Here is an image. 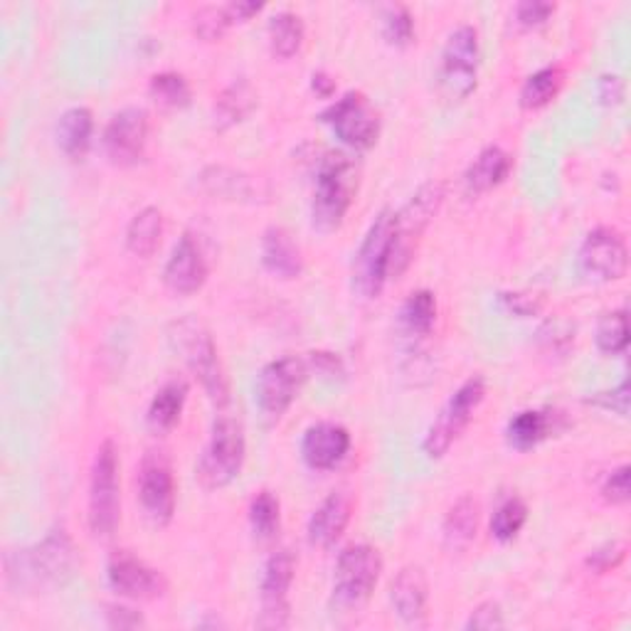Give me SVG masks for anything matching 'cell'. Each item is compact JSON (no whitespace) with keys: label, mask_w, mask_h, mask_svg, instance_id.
<instances>
[{"label":"cell","mask_w":631,"mask_h":631,"mask_svg":"<svg viewBox=\"0 0 631 631\" xmlns=\"http://www.w3.org/2000/svg\"><path fill=\"white\" fill-rule=\"evenodd\" d=\"M562 79H565V75H562L558 65H550V67H543V70L533 72L521 87V107L528 111L548 107L550 101L558 97Z\"/></svg>","instance_id":"cell-32"},{"label":"cell","mask_w":631,"mask_h":631,"mask_svg":"<svg viewBox=\"0 0 631 631\" xmlns=\"http://www.w3.org/2000/svg\"><path fill=\"white\" fill-rule=\"evenodd\" d=\"M257 89L247 79H235L233 85L223 89L213 107V124L217 131H227L233 126L243 124L252 111L257 109Z\"/></svg>","instance_id":"cell-24"},{"label":"cell","mask_w":631,"mask_h":631,"mask_svg":"<svg viewBox=\"0 0 631 631\" xmlns=\"http://www.w3.org/2000/svg\"><path fill=\"white\" fill-rule=\"evenodd\" d=\"M481 65L479 32L472 26H459L444 42L440 87L446 99L462 101L476 89Z\"/></svg>","instance_id":"cell-10"},{"label":"cell","mask_w":631,"mask_h":631,"mask_svg":"<svg viewBox=\"0 0 631 631\" xmlns=\"http://www.w3.org/2000/svg\"><path fill=\"white\" fill-rule=\"evenodd\" d=\"M139 499L144 513L154 525H168L176 513V479L168 459L148 452L139 469Z\"/></svg>","instance_id":"cell-15"},{"label":"cell","mask_w":631,"mask_h":631,"mask_svg":"<svg viewBox=\"0 0 631 631\" xmlns=\"http://www.w3.org/2000/svg\"><path fill=\"white\" fill-rule=\"evenodd\" d=\"M501 304L506 306V312H511L513 316L519 318H528L535 316L543 308V296L541 294H531V292H503L501 294Z\"/></svg>","instance_id":"cell-44"},{"label":"cell","mask_w":631,"mask_h":631,"mask_svg":"<svg viewBox=\"0 0 631 631\" xmlns=\"http://www.w3.org/2000/svg\"><path fill=\"white\" fill-rule=\"evenodd\" d=\"M168 341L183 358V363L188 365L190 373L198 377L203 390L210 397V403L220 410L227 407L229 381L208 326L195 316H180L168 326Z\"/></svg>","instance_id":"cell-2"},{"label":"cell","mask_w":631,"mask_h":631,"mask_svg":"<svg viewBox=\"0 0 631 631\" xmlns=\"http://www.w3.org/2000/svg\"><path fill=\"white\" fill-rule=\"evenodd\" d=\"M312 365L316 368V373H321L324 377H343L346 375V368H343V363L338 355L334 353H312Z\"/></svg>","instance_id":"cell-49"},{"label":"cell","mask_w":631,"mask_h":631,"mask_svg":"<svg viewBox=\"0 0 631 631\" xmlns=\"http://www.w3.org/2000/svg\"><path fill=\"white\" fill-rule=\"evenodd\" d=\"M602 493H604V501L612 503V506H624V503H629V499H631V469L627 464L614 469V472L607 476Z\"/></svg>","instance_id":"cell-41"},{"label":"cell","mask_w":631,"mask_h":631,"mask_svg":"<svg viewBox=\"0 0 631 631\" xmlns=\"http://www.w3.org/2000/svg\"><path fill=\"white\" fill-rule=\"evenodd\" d=\"M247 442L245 430L235 417H220L213 427L210 444L205 446L198 464L200 484L215 491L233 484L245 466Z\"/></svg>","instance_id":"cell-7"},{"label":"cell","mask_w":631,"mask_h":631,"mask_svg":"<svg viewBox=\"0 0 631 631\" xmlns=\"http://www.w3.org/2000/svg\"><path fill=\"white\" fill-rule=\"evenodd\" d=\"M151 97L158 101L160 107L168 109H186L193 101V89L188 85V79L178 72H160L151 77V85H148Z\"/></svg>","instance_id":"cell-35"},{"label":"cell","mask_w":631,"mask_h":631,"mask_svg":"<svg viewBox=\"0 0 631 631\" xmlns=\"http://www.w3.org/2000/svg\"><path fill=\"white\" fill-rule=\"evenodd\" d=\"M479 531V503L472 496H462L444 519V545L452 553H464L474 543Z\"/></svg>","instance_id":"cell-27"},{"label":"cell","mask_w":631,"mask_h":631,"mask_svg":"<svg viewBox=\"0 0 631 631\" xmlns=\"http://www.w3.org/2000/svg\"><path fill=\"white\" fill-rule=\"evenodd\" d=\"M262 8H264V3H257V0H233V3L225 6L227 18H229V22H233V26H235V22H245L252 16H257Z\"/></svg>","instance_id":"cell-50"},{"label":"cell","mask_w":631,"mask_h":631,"mask_svg":"<svg viewBox=\"0 0 631 631\" xmlns=\"http://www.w3.org/2000/svg\"><path fill=\"white\" fill-rule=\"evenodd\" d=\"M312 89L316 91L321 99H331V97H334V91H336V79L331 77V75H326V72H314Z\"/></svg>","instance_id":"cell-51"},{"label":"cell","mask_w":631,"mask_h":631,"mask_svg":"<svg viewBox=\"0 0 631 631\" xmlns=\"http://www.w3.org/2000/svg\"><path fill=\"white\" fill-rule=\"evenodd\" d=\"M107 624L109 629H141L146 627V619L141 612L131 610L124 604H109L107 607Z\"/></svg>","instance_id":"cell-48"},{"label":"cell","mask_w":631,"mask_h":631,"mask_svg":"<svg viewBox=\"0 0 631 631\" xmlns=\"http://www.w3.org/2000/svg\"><path fill=\"white\" fill-rule=\"evenodd\" d=\"M358 193V168L353 158L341 151H328L318 160L316 188L312 200V223L321 233H334L346 220Z\"/></svg>","instance_id":"cell-3"},{"label":"cell","mask_w":631,"mask_h":631,"mask_svg":"<svg viewBox=\"0 0 631 631\" xmlns=\"http://www.w3.org/2000/svg\"><path fill=\"white\" fill-rule=\"evenodd\" d=\"M486 397V381L481 375L469 377V381L456 390L427 430V437L422 442V450L430 459H442L452 450V444L462 437V432L472 422L476 407L484 403Z\"/></svg>","instance_id":"cell-8"},{"label":"cell","mask_w":631,"mask_h":631,"mask_svg":"<svg viewBox=\"0 0 631 631\" xmlns=\"http://www.w3.org/2000/svg\"><path fill=\"white\" fill-rule=\"evenodd\" d=\"M200 183L205 190L223 200H247L255 195V186H252V180L245 174H237V170H229L223 166L203 170Z\"/></svg>","instance_id":"cell-34"},{"label":"cell","mask_w":631,"mask_h":631,"mask_svg":"<svg viewBox=\"0 0 631 631\" xmlns=\"http://www.w3.org/2000/svg\"><path fill=\"white\" fill-rule=\"evenodd\" d=\"M148 114L141 107H126L111 117L105 129V151L114 166H136L146 154Z\"/></svg>","instance_id":"cell-17"},{"label":"cell","mask_w":631,"mask_h":631,"mask_svg":"<svg viewBox=\"0 0 631 631\" xmlns=\"http://www.w3.org/2000/svg\"><path fill=\"white\" fill-rule=\"evenodd\" d=\"M629 400H631V387L629 381H624L614 390H604V393H594L592 397H588V405L602 407L607 412H617L619 417L629 415Z\"/></svg>","instance_id":"cell-42"},{"label":"cell","mask_w":631,"mask_h":631,"mask_svg":"<svg viewBox=\"0 0 631 631\" xmlns=\"http://www.w3.org/2000/svg\"><path fill=\"white\" fill-rule=\"evenodd\" d=\"M229 26H233V22H229V18H227L225 6H205V8H200L198 13H195V22H193L195 36H198L205 42L220 40Z\"/></svg>","instance_id":"cell-40"},{"label":"cell","mask_w":631,"mask_h":631,"mask_svg":"<svg viewBox=\"0 0 631 631\" xmlns=\"http://www.w3.org/2000/svg\"><path fill=\"white\" fill-rule=\"evenodd\" d=\"M555 13V3H545V0H523L515 8V20L523 28H541Z\"/></svg>","instance_id":"cell-45"},{"label":"cell","mask_w":631,"mask_h":631,"mask_svg":"<svg viewBox=\"0 0 631 631\" xmlns=\"http://www.w3.org/2000/svg\"><path fill=\"white\" fill-rule=\"evenodd\" d=\"M594 341H597V348H600L604 355H619V353L627 351L629 328H627L624 308L604 314L600 321H597Z\"/></svg>","instance_id":"cell-36"},{"label":"cell","mask_w":631,"mask_h":631,"mask_svg":"<svg viewBox=\"0 0 631 631\" xmlns=\"http://www.w3.org/2000/svg\"><path fill=\"white\" fill-rule=\"evenodd\" d=\"M469 631H493V629H503L506 622H503V612L499 602H484L479 604L476 610L472 612V617L466 619L464 624Z\"/></svg>","instance_id":"cell-46"},{"label":"cell","mask_w":631,"mask_h":631,"mask_svg":"<svg viewBox=\"0 0 631 631\" xmlns=\"http://www.w3.org/2000/svg\"><path fill=\"white\" fill-rule=\"evenodd\" d=\"M188 400V383L186 381H170L158 390L156 397L148 405V427L156 434H166L178 424L183 407H186Z\"/></svg>","instance_id":"cell-26"},{"label":"cell","mask_w":631,"mask_h":631,"mask_svg":"<svg viewBox=\"0 0 631 631\" xmlns=\"http://www.w3.org/2000/svg\"><path fill=\"white\" fill-rule=\"evenodd\" d=\"M91 134H95V117H91V111L87 107H72L57 121L55 139L65 156L79 160L89 151Z\"/></svg>","instance_id":"cell-25"},{"label":"cell","mask_w":631,"mask_h":631,"mask_svg":"<svg viewBox=\"0 0 631 631\" xmlns=\"http://www.w3.org/2000/svg\"><path fill=\"white\" fill-rule=\"evenodd\" d=\"M395 213L383 210L375 217L365 233L363 243L353 259V292L363 298L381 296L385 282L390 279V249H393Z\"/></svg>","instance_id":"cell-6"},{"label":"cell","mask_w":631,"mask_h":631,"mask_svg":"<svg viewBox=\"0 0 631 631\" xmlns=\"http://www.w3.org/2000/svg\"><path fill=\"white\" fill-rule=\"evenodd\" d=\"M390 602L407 627H422L427 622L430 584L420 565H407L397 572L393 584H390Z\"/></svg>","instance_id":"cell-20"},{"label":"cell","mask_w":631,"mask_h":631,"mask_svg":"<svg viewBox=\"0 0 631 631\" xmlns=\"http://www.w3.org/2000/svg\"><path fill=\"white\" fill-rule=\"evenodd\" d=\"M296 575V558L292 550H277L272 553L267 565H264L262 575V612L257 619L259 629H284L289 627L292 619V604H289V590Z\"/></svg>","instance_id":"cell-13"},{"label":"cell","mask_w":631,"mask_h":631,"mask_svg":"<svg viewBox=\"0 0 631 631\" xmlns=\"http://www.w3.org/2000/svg\"><path fill=\"white\" fill-rule=\"evenodd\" d=\"M119 450L111 440L101 442L89 479V531L95 538H111L121 519Z\"/></svg>","instance_id":"cell-5"},{"label":"cell","mask_w":631,"mask_h":631,"mask_svg":"<svg viewBox=\"0 0 631 631\" xmlns=\"http://www.w3.org/2000/svg\"><path fill=\"white\" fill-rule=\"evenodd\" d=\"M580 269L588 279L617 282L629 269V249L624 237L612 227H597L580 247Z\"/></svg>","instance_id":"cell-16"},{"label":"cell","mask_w":631,"mask_h":631,"mask_svg":"<svg viewBox=\"0 0 631 631\" xmlns=\"http://www.w3.org/2000/svg\"><path fill=\"white\" fill-rule=\"evenodd\" d=\"M444 198V180H427L422 183L417 193L403 205V210L395 213L393 249H390V279H400L407 272L424 229L430 227L434 215L440 213Z\"/></svg>","instance_id":"cell-4"},{"label":"cell","mask_w":631,"mask_h":631,"mask_svg":"<svg viewBox=\"0 0 631 631\" xmlns=\"http://www.w3.org/2000/svg\"><path fill=\"white\" fill-rule=\"evenodd\" d=\"M528 521V506L525 501L513 496L509 501H503L499 511L493 513V521H491V535L496 538L501 543H509L513 541L515 535L523 531V525Z\"/></svg>","instance_id":"cell-37"},{"label":"cell","mask_w":631,"mask_h":631,"mask_svg":"<svg viewBox=\"0 0 631 631\" xmlns=\"http://www.w3.org/2000/svg\"><path fill=\"white\" fill-rule=\"evenodd\" d=\"M624 555H627L624 543H617V541L604 543L602 548L592 550V553L588 555V568L592 572H597V575H602V572H610V570L622 565Z\"/></svg>","instance_id":"cell-43"},{"label":"cell","mask_w":631,"mask_h":631,"mask_svg":"<svg viewBox=\"0 0 631 631\" xmlns=\"http://www.w3.org/2000/svg\"><path fill=\"white\" fill-rule=\"evenodd\" d=\"M550 430H553V420L543 410H523L515 415L506 427V440L519 452H528L541 444Z\"/></svg>","instance_id":"cell-29"},{"label":"cell","mask_w":631,"mask_h":631,"mask_svg":"<svg viewBox=\"0 0 631 631\" xmlns=\"http://www.w3.org/2000/svg\"><path fill=\"white\" fill-rule=\"evenodd\" d=\"M538 343L548 355H565L572 346H575V326L568 321L555 318L538 331Z\"/></svg>","instance_id":"cell-39"},{"label":"cell","mask_w":631,"mask_h":631,"mask_svg":"<svg viewBox=\"0 0 631 631\" xmlns=\"http://www.w3.org/2000/svg\"><path fill=\"white\" fill-rule=\"evenodd\" d=\"M351 452V432L336 422H318L304 432L302 456L314 472H331Z\"/></svg>","instance_id":"cell-18"},{"label":"cell","mask_w":631,"mask_h":631,"mask_svg":"<svg viewBox=\"0 0 631 631\" xmlns=\"http://www.w3.org/2000/svg\"><path fill=\"white\" fill-rule=\"evenodd\" d=\"M304 20L289 10H282V13L274 16L267 26V38H269V50L279 60H289L304 45Z\"/></svg>","instance_id":"cell-30"},{"label":"cell","mask_w":631,"mask_h":631,"mask_svg":"<svg viewBox=\"0 0 631 631\" xmlns=\"http://www.w3.org/2000/svg\"><path fill=\"white\" fill-rule=\"evenodd\" d=\"M597 95L604 107H619L627 97V85L619 75H602L600 85H597Z\"/></svg>","instance_id":"cell-47"},{"label":"cell","mask_w":631,"mask_h":631,"mask_svg":"<svg viewBox=\"0 0 631 631\" xmlns=\"http://www.w3.org/2000/svg\"><path fill=\"white\" fill-rule=\"evenodd\" d=\"M249 528L259 543H272L282 528V506L272 491H259L249 503Z\"/></svg>","instance_id":"cell-33"},{"label":"cell","mask_w":631,"mask_h":631,"mask_svg":"<svg viewBox=\"0 0 631 631\" xmlns=\"http://www.w3.org/2000/svg\"><path fill=\"white\" fill-rule=\"evenodd\" d=\"M164 237V215L158 208H144L131 217L129 227H126V247L136 257H154Z\"/></svg>","instance_id":"cell-28"},{"label":"cell","mask_w":631,"mask_h":631,"mask_svg":"<svg viewBox=\"0 0 631 631\" xmlns=\"http://www.w3.org/2000/svg\"><path fill=\"white\" fill-rule=\"evenodd\" d=\"M351 513H353V501L346 491H334L321 501V506L314 511L312 521H308V543L314 548H334L346 528L351 523Z\"/></svg>","instance_id":"cell-21"},{"label":"cell","mask_w":631,"mask_h":631,"mask_svg":"<svg viewBox=\"0 0 631 631\" xmlns=\"http://www.w3.org/2000/svg\"><path fill=\"white\" fill-rule=\"evenodd\" d=\"M318 119L328 124L338 139L353 151H368L377 144V136H381V117H377V111L361 91L343 95L334 105L321 111Z\"/></svg>","instance_id":"cell-11"},{"label":"cell","mask_w":631,"mask_h":631,"mask_svg":"<svg viewBox=\"0 0 631 631\" xmlns=\"http://www.w3.org/2000/svg\"><path fill=\"white\" fill-rule=\"evenodd\" d=\"M164 282L174 294L190 296L200 292L208 282V262L195 243L193 235H183L164 267Z\"/></svg>","instance_id":"cell-19"},{"label":"cell","mask_w":631,"mask_h":631,"mask_svg":"<svg viewBox=\"0 0 631 631\" xmlns=\"http://www.w3.org/2000/svg\"><path fill=\"white\" fill-rule=\"evenodd\" d=\"M306 373L308 363L298 355H282V358L264 365L255 385V400L262 415L279 420L298 397Z\"/></svg>","instance_id":"cell-12"},{"label":"cell","mask_w":631,"mask_h":631,"mask_svg":"<svg viewBox=\"0 0 631 631\" xmlns=\"http://www.w3.org/2000/svg\"><path fill=\"white\" fill-rule=\"evenodd\" d=\"M262 264L264 269L274 274L277 279L292 282L298 279L304 272L302 247L296 245L294 235L286 227L272 225L262 235Z\"/></svg>","instance_id":"cell-22"},{"label":"cell","mask_w":631,"mask_h":631,"mask_svg":"<svg viewBox=\"0 0 631 631\" xmlns=\"http://www.w3.org/2000/svg\"><path fill=\"white\" fill-rule=\"evenodd\" d=\"M77 572V550L65 528H52L40 543L6 555V584L18 594L65 588Z\"/></svg>","instance_id":"cell-1"},{"label":"cell","mask_w":631,"mask_h":631,"mask_svg":"<svg viewBox=\"0 0 631 631\" xmlns=\"http://www.w3.org/2000/svg\"><path fill=\"white\" fill-rule=\"evenodd\" d=\"M381 28L383 38L393 45V48H407L415 40V20L407 6H385L381 13Z\"/></svg>","instance_id":"cell-38"},{"label":"cell","mask_w":631,"mask_h":631,"mask_svg":"<svg viewBox=\"0 0 631 631\" xmlns=\"http://www.w3.org/2000/svg\"><path fill=\"white\" fill-rule=\"evenodd\" d=\"M400 324L407 331V336H430L434 324H437V298L434 294L427 289L412 292L400 308Z\"/></svg>","instance_id":"cell-31"},{"label":"cell","mask_w":631,"mask_h":631,"mask_svg":"<svg viewBox=\"0 0 631 631\" xmlns=\"http://www.w3.org/2000/svg\"><path fill=\"white\" fill-rule=\"evenodd\" d=\"M383 572V558L377 548L355 543L348 545L336 560L334 575V597L341 607L358 610L371 600Z\"/></svg>","instance_id":"cell-9"},{"label":"cell","mask_w":631,"mask_h":631,"mask_svg":"<svg viewBox=\"0 0 631 631\" xmlns=\"http://www.w3.org/2000/svg\"><path fill=\"white\" fill-rule=\"evenodd\" d=\"M109 588L134 602H154L168 594V580L160 570L136 558L129 550H117L107 562Z\"/></svg>","instance_id":"cell-14"},{"label":"cell","mask_w":631,"mask_h":631,"mask_svg":"<svg viewBox=\"0 0 631 631\" xmlns=\"http://www.w3.org/2000/svg\"><path fill=\"white\" fill-rule=\"evenodd\" d=\"M513 158L499 146H489L481 151L474 164L466 168L464 188L469 195H484L493 188H499L503 180L511 176Z\"/></svg>","instance_id":"cell-23"}]
</instances>
